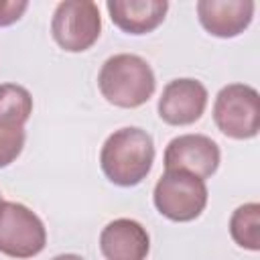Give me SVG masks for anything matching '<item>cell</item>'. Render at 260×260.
Segmentation results:
<instances>
[{
	"label": "cell",
	"mask_w": 260,
	"mask_h": 260,
	"mask_svg": "<svg viewBox=\"0 0 260 260\" xmlns=\"http://www.w3.org/2000/svg\"><path fill=\"white\" fill-rule=\"evenodd\" d=\"M154 140L140 126L114 130L100 148V169L116 187L140 185L154 165Z\"/></svg>",
	"instance_id": "1"
},
{
	"label": "cell",
	"mask_w": 260,
	"mask_h": 260,
	"mask_svg": "<svg viewBox=\"0 0 260 260\" xmlns=\"http://www.w3.org/2000/svg\"><path fill=\"white\" fill-rule=\"evenodd\" d=\"M98 89L108 104L134 110L154 95L156 77L144 57L134 53H116L102 63Z\"/></svg>",
	"instance_id": "2"
},
{
	"label": "cell",
	"mask_w": 260,
	"mask_h": 260,
	"mask_svg": "<svg viewBox=\"0 0 260 260\" xmlns=\"http://www.w3.org/2000/svg\"><path fill=\"white\" fill-rule=\"evenodd\" d=\"M207 201V183L179 169H165L152 189V203L156 211L175 223L195 221L205 211Z\"/></svg>",
	"instance_id": "3"
},
{
	"label": "cell",
	"mask_w": 260,
	"mask_h": 260,
	"mask_svg": "<svg viewBox=\"0 0 260 260\" xmlns=\"http://www.w3.org/2000/svg\"><path fill=\"white\" fill-rule=\"evenodd\" d=\"M213 122L232 140H252L260 132V93L248 83H228L213 100Z\"/></svg>",
	"instance_id": "4"
},
{
	"label": "cell",
	"mask_w": 260,
	"mask_h": 260,
	"mask_svg": "<svg viewBox=\"0 0 260 260\" xmlns=\"http://www.w3.org/2000/svg\"><path fill=\"white\" fill-rule=\"evenodd\" d=\"M47 246L43 219L24 203L0 201V254L16 260L39 256Z\"/></svg>",
	"instance_id": "5"
},
{
	"label": "cell",
	"mask_w": 260,
	"mask_h": 260,
	"mask_svg": "<svg viewBox=\"0 0 260 260\" xmlns=\"http://www.w3.org/2000/svg\"><path fill=\"white\" fill-rule=\"evenodd\" d=\"M102 35L100 6L91 0L59 2L51 16V37L65 53L91 49Z\"/></svg>",
	"instance_id": "6"
},
{
	"label": "cell",
	"mask_w": 260,
	"mask_h": 260,
	"mask_svg": "<svg viewBox=\"0 0 260 260\" xmlns=\"http://www.w3.org/2000/svg\"><path fill=\"white\" fill-rule=\"evenodd\" d=\"M209 102L207 87L195 77L171 79L158 98V118L169 126H191L205 114Z\"/></svg>",
	"instance_id": "7"
},
{
	"label": "cell",
	"mask_w": 260,
	"mask_h": 260,
	"mask_svg": "<svg viewBox=\"0 0 260 260\" xmlns=\"http://www.w3.org/2000/svg\"><path fill=\"white\" fill-rule=\"evenodd\" d=\"M165 169L187 171L199 179H209L217 173L221 150L207 134H179L169 140L162 154Z\"/></svg>",
	"instance_id": "8"
},
{
	"label": "cell",
	"mask_w": 260,
	"mask_h": 260,
	"mask_svg": "<svg viewBox=\"0 0 260 260\" xmlns=\"http://www.w3.org/2000/svg\"><path fill=\"white\" fill-rule=\"evenodd\" d=\"M197 20L215 39H236L254 20L256 2L252 0H199Z\"/></svg>",
	"instance_id": "9"
},
{
	"label": "cell",
	"mask_w": 260,
	"mask_h": 260,
	"mask_svg": "<svg viewBox=\"0 0 260 260\" xmlns=\"http://www.w3.org/2000/svg\"><path fill=\"white\" fill-rule=\"evenodd\" d=\"M98 244L106 260H146L150 252L146 228L132 217H116L106 223Z\"/></svg>",
	"instance_id": "10"
},
{
	"label": "cell",
	"mask_w": 260,
	"mask_h": 260,
	"mask_svg": "<svg viewBox=\"0 0 260 260\" xmlns=\"http://www.w3.org/2000/svg\"><path fill=\"white\" fill-rule=\"evenodd\" d=\"M110 20L126 35H148L156 30L169 12L167 0H108Z\"/></svg>",
	"instance_id": "11"
},
{
	"label": "cell",
	"mask_w": 260,
	"mask_h": 260,
	"mask_svg": "<svg viewBox=\"0 0 260 260\" xmlns=\"http://www.w3.org/2000/svg\"><path fill=\"white\" fill-rule=\"evenodd\" d=\"M230 236L236 246L258 252L260 250V203L250 201L238 205L230 215Z\"/></svg>",
	"instance_id": "12"
},
{
	"label": "cell",
	"mask_w": 260,
	"mask_h": 260,
	"mask_svg": "<svg viewBox=\"0 0 260 260\" xmlns=\"http://www.w3.org/2000/svg\"><path fill=\"white\" fill-rule=\"evenodd\" d=\"M32 95L20 83H0V124L24 126L32 114Z\"/></svg>",
	"instance_id": "13"
},
{
	"label": "cell",
	"mask_w": 260,
	"mask_h": 260,
	"mask_svg": "<svg viewBox=\"0 0 260 260\" xmlns=\"http://www.w3.org/2000/svg\"><path fill=\"white\" fill-rule=\"evenodd\" d=\"M26 142L24 126L0 124V169L10 167L22 152Z\"/></svg>",
	"instance_id": "14"
},
{
	"label": "cell",
	"mask_w": 260,
	"mask_h": 260,
	"mask_svg": "<svg viewBox=\"0 0 260 260\" xmlns=\"http://www.w3.org/2000/svg\"><path fill=\"white\" fill-rule=\"evenodd\" d=\"M28 10L26 0H0V28L16 24Z\"/></svg>",
	"instance_id": "15"
},
{
	"label": "cell",
	"mask_w": 260,
	"mask_h": 260,
	"mask_svg": "<svg viewBox=\"0 0 260 260\" xmlns=\"http://www.w3.org/2000/svg\"><path fill=\"white\" fill-rule=\"evenodd\" d=\"M51 260H85V258H83V256H79V254L67 252V254H57V256H53Z\"/></svg>",
	"instance_id": "16"
},
{
	"label": "cell",
	"mask_w": 260,
	"mask_h": 260,
	"mask_svg": "<svg viewBox=\"0 0 260 260\" xmlns=\"http://www.w3.org/2000/svg\"><path fill=\"white\" fill-rule=\"evenodd\" d=\"M0 201H2V193H0Z\"/></svg>",
	"instance_id": "17"
}]
</instances>
